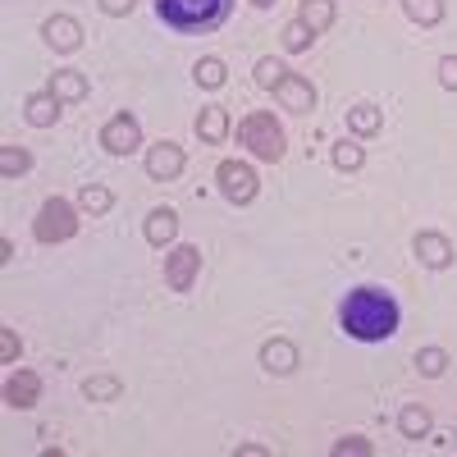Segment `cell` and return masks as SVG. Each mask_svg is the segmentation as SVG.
<instances>
[{"label": "cell", "instance_id": "obj_1", "mask_svg": "<svg viewBox=\"0 0 457 457\" xmlns=\"http://www.w3.org/2000/svg\"><path fill=\"white\" fill-rule=\"evenodd\" d=\"M398 320H403V312H398L394 293L379 288V284L353 288L348 297H343V307H338L343 334L357 338V343H385V338H394L398 334Z\"/></svg>", "mask_w": 457, "mask_h": 457}, {"label": "cell", "instance_id": "obj_2", "mask_svg": "<svg viewBox=\"0 0 457 457\" xmlns=\"http://www.w3.org/2000/svg\"><path fill=\"white\" fill-rule=\"evenodd\" d=\"M228 10H234V0H156L161 23L174 32H215Z\"/></svg>", "mask_w": 457, "mask_h": 457}, {"label": "cell", "instance_id": "obj_3", "mask_svg": "<svg viewBox=\"0 0 457 457\" xmlns=\"http://www.w3.org/2000/svg\"><path fill=\"white\" fill-rule=\"evenodd\" d=\"M238 142L252 151L256 161H279L284 156V129L275 124V114H265V110H252L247 120L238 124Z\"/></svg>", "mask_w": 457, "mask_h": 457}, {"label": "cell", "instance_id": "obj_4", "mask_svg": "<svg viewBox=\"0 0 457 457\" xmlns=\"http://www.w3.org/2000/svg\"><path fill=\"white\" fill-rule=\"evenodd\" d=\"M37 243H69L79 234V211H73L64 197H46L42 211H37V224H32Z\"/></svg>", "mask_w": 457, "mask_h": 457}, {"label": "cell", "instance_id": "obj_5", "mask_svg": "<svg viewBox=\"0 0 457 457\" xmlns=\"http://www.w3.org/2000/svg\"><path fill=\"white\" fill-rule=\"evenodd\" d=\"M215 183H220V193L234 202V206H247V202H256V170L252 165H243V161H224L220 170H215Z\"/></svg>", "mask_w": 457, "mask_h": 457}, {"label": "cell", "instance_id": "obj_6", "mask_svg": "<svg viewBox=\"0 0 457 457\" xmlns=\"http://www.w3.org/2000/svg\"><path fill=\"white\" fill-rule=\"evenodd\" d=\"M101 146L110 151V156H129V151L142 146V124L133 120L129 110H124V114H114V120L101 129Z\"/></svg>", "mask_w": 457, "mask_h": 457}, {"label": "cell", "instance_id": "obj_7", "mask_svg": "<svg viewBox=\"0 0 457 457\" xmlns=\"http://www.w3.org/2000/svg\"><path fill=\"white\" fill-rule=\"evenodd\" d=\"M197 270H202V252L197 247H174L170 256H165V284L174 288V293H187L193 288V279H197Z\"/></svg>", "mask_w": 457, "mask_h": 457}, {"label": "cell", "instance_id": "obj_8", "mask_svg": "<svg viewBox=\"0 0 457 457\" xmlns=\"http://www.w3.org/2000/svg\"><path fill=\"white\" fill-rule=\"evenodd\" d=\"M275 96H279L284 110H293V114H312V110H316V87L302 79V73H284L279 87H275Z\"/></svg>", "mask_w": 457, "mask_h": 457}, {"label": "cell", "instance_id": "obj_9", "mask_svg": "<svg viewBox=\"0 0 457 457\" xmlns=\"http://www.w3.org/2000/svg\"><path fill=\"white\" fill-rule=\"evenodd\" d=\"M146 174L151 179H179L183 174V146L179 142H156L146 151Z\"/></svg>", "mask_w": 457, "mask_h": 457}, {"label": "cell", "instance_id": "obj_10", "mask_svg": "<svg viewBox=\"0 0 457 457\" xmlns=\"http://www.w3.org/2000/svg\"><path fill=\"white\" fill-rule=\"evenodd\" d=\"M411 252H416L421 265H430V270H448V265H453V243L444 234H416Z\"/></svg>", "mask_w": 457, "mask_h": 457}, {"label": "cell", "instance_id": "obj_11", "mask_svg": "<svg viewBox=\"0 0 457 457\" xmlns=\"http://www.w3.org/2000/svg\"><path fill=\"white\" fill-rule=\"evenodd\" d=\"M37 398H42V379H37L32 370H19V375L5 379V403L10 407L28 411V407H37Z\"/></svg>", "mask_w": 457, "mask_h": 457}, {"label": "cell", "instance_id": "obj_12", "mask_svg": "<svg viewBox=\"0 0 457 457\" xmlns=\"http://www.w3.org/2000/svg\"><path fill=\"white\" fill-rule=\"evenodd\" d=\"M42 37L55 46V51H79V42H83V28H79V19H69V14H55V19H46L42 23Z\"/></svg>", "mask_w": 457, "mask_h": 457}, {"label": "cell", "instance_id": "obj_13", "mask_svg": "<svg viewBox=\"0 0 457 457\" xmlns=\"http://www.w3.org/2000/svg\"><path fill=\"white\" fill-rule=\"evenodd\" d=\"M261 366L270 370V375H293L297 370V348H293L288 338H270L261 348Z\"/></svg>", "mask_w": 457, "mask_h": 457}, {"label": "cell", "instance_id": "obj_14", "mask_svg": "<svg viewBox=\"0 0 457 457\" xmlns=\"http://www.w3.org/2000/svg\"><path fill=\"white\" fill-rule=\"evenodd\" d=\"M60 105L64 101H83L87 96V73H79V69H60V73H51V87H46Z\"/></svg>", "mask_w": 457, "mask_h": 457}, {"label": "cell", "instance_id": "obj_15", "mask_svg": "<svg viewBox=\"0 0 457 457\" xmlns=\"http://www.w3.org/2000/svg\"><path fill=\"white\" fill-rule=\"evenodd\" d=\"M23 114H28L32 129H51V124L60 120V101H55L51 92H32V96L23 101Z\"/></svg>", "mask_w": 457, "mask_h": 457}, {"label": "cell", "instance_id": "obj_16", "mask_svg": "<svg viewBox=\"0 0 457 457\" xmlns=\"http://www.w3.org/2000/svg\"><path fill=\"white\" fill-rule=\"evenodd\" d=\"M174 234H179V215H174L170 206H156V211L146 215V243H151V247H165Z\"/></svg>", "mask_w": 457, "mask_h": 457}, {"label": "cell", "instance_id": "obj_17", "mask_svg": "<svg viewBox=\"0 0 457 457\" xmlns=\"http://www.w3.org/2000/svg\"><path fill=\"white\" fill-rule=\"evenodd\" d=\"M197 137L202 142H224L228 137V110L224 105H206L197 114Z\"/></svg>", "mask_w": 457, "mask_h": 457}, {"label": "cell", "instance_id": "obj_18", "mask_svg": "<svg viewBox=\"0 0 457 457\" xmlns=\"http://www.w3.org/2000/svg\"><path fill=\"white\" fill-rule=\"evenodd\" d=\"M379 124H385V114H379L375 105H366V101L348 110V129H353L357 137H370V133H379Z\"/></svg>", "mask_w": 457, "mask_h": 457}, {"label": "cell", "instance_id": "obj_19", "mask_svg": "<svg viewBox=\"0 0 457 457\" xmlns=\"http://www.w3.org/2000/svg\"><path fill=\"white\" fill-rule=\"evenodd\" d=\"M398 430H403V439H426L430 435V411L426 407H403V416H398Z\"/></svg>", "mask_w": 457, "mask_h": 457}, {"label": "cell", "instance_id": "obj_20", "mask_svg": "<svg viewBox=\"0 0 457 457\" xmlns=\"http://www.w3.org/2000/svg\"><path fill=\"white\" fill-rule=\"evenodd\" d=\"M302 23H307L312 32H325L334 23V0H302Z\"/></svg>", "mask_w": 457, "mask_h": 457}, {"label": "cell", "instance_id": "obj_21", "mask_svg": "<svg viewBox=\"0 0 457 457\" xmlns=\"http://www.w3.org/2000/svg\"><path fill=\"white\" fill-rule=\"evenodd\" d=\"M403 10L411 23H421V28H435L444 19V0H403Z\"/></svg>", "mask_w": 457, "mask_h": 457}, {"label": "cell", "instance_id": "obj_22", "mask_svg": "<svg viewBox=\"0 0 457 457\" xmlns=\"http://www.w3.org/2000/svg\"><path fill=\"white\" fill-rule=\"evenodd\" d=\"M83 394H87L92 403H114V398L124 394V385H120L114 375H92L87 385H83Z\"/></svg>", "mask_w": 457, "mask_h": 457}, {"label": "cell", "instance_id": "obj_23", "mask_svg": "<svg viewBox=\"0 0 457 457\" xmlns=\"http://www.w3.org/2000/svg\"><path fill=\"white\" fill-rule=\"evenodd\" d=\"M32 170V156L23 146H0V174L14 179V174H28Z\"/></svg>", "mask_w": 457, "mask_h": 457}, {"label": "cell", "instance_id": "obj_24", "mask_svg": "<svg viewBox=\"0 0 457 457\" xmlns=\"http://www.w3.org/2000/svg\"><path fill=\"white\" fill-rule=\"evenodd\" d=\"M110 202H114V197H110V187H101V183H87L83 193H79V206H83L87 215H105Z\"/></svg>", "mask_w": 457, "mask_h": 457}, {"label": "cell", "instance_id": "obj_25", "mask_svg": "<svg viewBox=\"0 0 457 457\" xmlns=\"http://www.w3.org/2000/svg\"><path fill=\"white\" fill-rule=\"evenodd\" d=\"M334 165L353 174V170H361V165H366V151H361L357 142H338V146H334Z\"/></svg>", "mask_w": 457, "mask_h": 457}, {"label": "cell", "instance_id": "obj_26", "mask_svg": "<svg viewBox=\"0 0 457 457\" xmlns=\"http://www.w3.org/2000/svg\"><path fill=\"white\" fill-rule=\"evenodd\" d=\"M284 73H288V69H284L279 60H270V55H265V60H256V83H261L265 92H275Z\"/></svg>", "mask_w": 457, "mask_h": 457}, {"label": "cell", "instance_id": "obj_27", "mask_svg": "<svg viewBox=\"0 0 457 457\" xmlns=\"http://www.w3.org/2000/svg\"><path fill=\"white\" fill-rule=\"evenodd\" d=\"M444 366H448V353L444 348H421V353H416V370H421V375H444Z\"/></svg>", "mask_w": 457, "mask_h": 457}, {"label": "cell", "instance_id": "obj_28", "mask_svg": "<svg viewBox=\"0 0 457 457\" xmlns=\"http://www.w3.org/2000/svg\"><path fill=\"white\" fill-rule=\"evenodd\" d=\"M312 37H316V32H312L307 23L293 19V23L284 28V51H307V46H312Z\"/></svg>", "mask_w": 457, "mask_h": 457}, {"label": "cell", "instance_id": "obj_29", "mask_svg": "<svg viewBox=\"0 0 457 457\" xmlns=\"http://www.w3.org/2000/svg\"><path fill=\"white\" fill-rule=\"evenodd\" d=\"M193 73H197V83H202V87H224V64H220L215 55H206Z\"/></svg>", "mask_w": 457, "mask_h": 457}, {"label": "cell", "instance_id": "obj_30", "mask_svg": "<svg viewBox=\"0 0 457 457\" xmlns=\"http://www.w3.org/2000/svg\"><path fill=\"white\" fill-rule=\"evenodd\" d=\"M370 453H375V448H370L361 435H348V439L334 444V457H370Z\"/></svg>", "mask_w": 457, "mask_h": 457}, {"label": "cell", "instance_id": "obj_31", "mask_svg": "<svg viewBox=\"0 0 457 457\" xmlns=\"http://www.w3.org/2000/svg\"><path fill=\"white\" fill-rule=\"evenodd\" d=\"M439 83H444L448 92H457V55H444V60H439Z\"/></svg>", "mask_w": 457, "mask_h": 457}, {"label": "cell", "instance_id": "obj_32", "mask_svg": "<svg viewBox=\"0 0 457 457\" xmlns=\"http://www.w3.org/2000/svg\"><path fill=\"white\" fill-rule=\"evenodd\" d=\"M19 357V338L14 329H0V361H14Z\"/></svg>", "mask_w": 457, "mask_h": 457}, {"label": "cell", "instance_id": "obj_33", "mask_svg": "<svg viewBox=\"0 0 457 457\" xmlns=\"http://www.w3.org/2000/svg\"><path fill=\"white\" fill-rule=\"evenodd\" d=\"M133 5H137V0H101V10H105L110 19H124V14H133Z\"/></svg>", "mask_w": 457, "mask_h": 457}, {"label": "cell", "instance_id": "obj_34", "mask_svg": "<svg viewBox=\"0 0 457 457\" xmlns=\"http://www.w3.org/2000/svg\"><path fill=\"white\" fill-rule=\"evenodd\" d=\"M252 5H256V10H270V5H275V0H252Z\"/></svg>", "mask_w": 457, "mask_h": 457}]
</instances>
